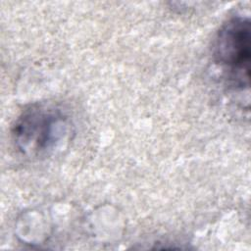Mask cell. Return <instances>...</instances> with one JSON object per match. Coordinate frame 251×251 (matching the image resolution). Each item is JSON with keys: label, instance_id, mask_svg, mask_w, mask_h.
Returning a JSON list of instances; mask_svg holds the SVG:
<instances>
[{"label": "cell", "instance_id": "obj_1", "mask_svg": "<svg viewBox=\"0 0 251 251\" xmlns=\"http://www.w3.org/2000/svg\"><path fill=\"white\" fill-rule=\"evenodd\" d=\"M71 120L52 105L35 104L24 110L12 126L15 147L29 159L46 158L68 142Z\"/></svg>", "mask_w": 251, "mask_h": 251}, {"label": "cell", "instance_id": "obj_2", "mask_svg": "<svg viewBox=\"0 0 251 251\" xmlns=\"http://www.w3.org/2000/svg\"><path fill=\"white\" fill-rule=\"evenodd\" d=\"M250 41V21L244 16L228 19L215 36L212 47L214 61L227 73V80L234 88L249 87Z\"/></svg>", "mask_w": 251, "mask_h": 251}]
</instances>
